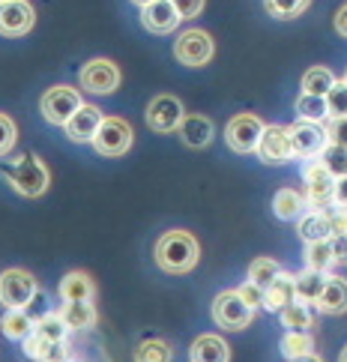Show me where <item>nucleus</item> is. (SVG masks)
I'll return each mask as SVG.
<instances>
[{
    "label": "nucleus",
    "instance_id": "obj_1",
    "mask_svg": "<svg viewBox=\"0 0 347 362\" xmlns=\"http://www.w3.org/2000/svg\"><path fill=\"white\" fill-rule=\"evenodd\" d=\"M153 257H156V267L168 276H186L198 267L201 261V245L198 240L189 234V230H165V234L156 240V249H153Z\"/></svg>",
    "mask_w": 347,
    "mask_h": 362
},
{
    "label": "nucleus",
    "instance_id": "obj_2",
    "mask_svg": "<svg viewBox=\"0 0 347 362\" xmlns=\"http://www.w3.org/2000/svg\"><path fill=\"white\" fill-rule=\"evenodd\" d=\"M4 177L21 198H42L48 192V186H51L48 168H45V162L40 156H36V153H24V156H18L4 171Z\"/></svg>",
    "mask_w": 347,
    "mask_h": 362
},
{
    "label": "nucleus",
    "instance_id": "obj_3",
    "mask_svg": "<svg viewBox=\"0 0 347 362\" xmlns=\"http://www.w3.org/2000/svg\"><path fill=\"white\" fill-rule=\"evenodd\" d=\"M132 141H135V132L123 117H102V123H99V129H96V135H93L90 144H93V150L99 153V156L120 159V156L129 153Z\"/></svg>",
    "mask_w": 347,
    "mask_h": 362
},
{
    "label": "nucleus",
    "instance_id": "obj_4",
    "mask_svg": "<svg viewBox=\"0 0 347 362\" xmlns=\"http://www.w3.org/2000/svg\"><path fill=\"white\" fill-rule=\"evenodd\" d=\"M78 108H81V93H78V87H69V84L48 87L40 99V111L51 126H66V120Z\"/></svg>",
    "mask_w": 347,
    "mask_h": 362
},
{
    "label": "nucleus",
    "instance_id": "obj_5",
    "mask_svg": "<svg viewBox=\"0 0 347 362\" xmlns=\"http://www.w3.org/2000/svg\"><path fill=\"white\" fill-rule=\"evenodd\" d=\"M213 54H216V42L207 30L189 28V30L180 33L177 42H174V57L183 63V66H192V69L207 66L213 60Z\"/></svg>",
    "mask_w": 347,
    "mask_h": 362
},
{
    "label": "nucleus",
    "instance_id": "obj_6",
    "mask_svg": "<svg viewBox=\"0 0 347 362\" xmlns=\"http://www.w3.org/2000/svg\"><path fill=\"white\" fill-rule=\"evenodd\" d=\"M120 66L108 57H93L87 60L81 72H78V84L81 90H87V93H96V96H108L114 93V90L120 87Z\"/></svg>",
    "mask_w": 347,
    "mask_h": 362
},
{
    "label": "nucleus",
    "instance_id": "obj_7",
    "mask_svg": "<svg viewBox=\"0 0 347 362\" xmlns=\"http://www.w3.org/2000/svg\"><path fill=\"white\" fill-rule=\"evenodd\" d=\"M40 291V284H36L33 273H28V269L21 267H9L0 273V305L6 308H24L33 293Z\"/></svg>",
    "mask_w": 347,
    "mask_h": 362
},
{
    "label": "nucleus",
    "instance_id": "obj_8",
    "mask_svg": "<svg viewBox=\"0 0 347 362\" xmlns=\"http://www.w3.org/2000/svg\"><path fill=\"white\" fill-rule=\"evenodd\" d=\"M210 315L213 320L218 323L222 329H230V332H240V329H246L249 323L254 320V312L240 300V293L237 291H222L213 300V308H210Z\"/></svg>",
    "mask_w": 347,
    "mask_h": 362
},
{
    "label": "nucleus",
    "instance_id": "obj_9",
    "mask_svg": "<svg viewBox=\"0 0 347 362\" xmlns=\"http://www.w3.org/2000/svg\"><path fill=\"white\" fill-rule=\"evenodd\" d=\"M261 132H264V120L258 114H237L225 126V141L234 153L246 156V153H254V147H258Z\"/></svg>",
    "mask_w": 347,
    "mask_h": 362
},
{
    "label": "nucleus",
    "instance_id": "obj_10",
    "mask_svg": "<svg viewBox=\"0 0 347 362\" xmlns=\"http://www.w3.org/2000/svg\"><path fill=\"white\" fill-rule=\"evenodd\" d=\"M290 135V150L293 159H317L320 150L329 144V135L324 123H308V120H297L293 126H288Z\"/></svg>",
    "mask_w": 347,
    "mask_h": 362
},
{
    "label": "nucleus",
    "instance_id": "obj_11",
    "mask_svg": "<svg viewBox=\"0 0 347 362\" xmlns=\"http://www.w3.org/2000/svg\"><path fill=\"white\" fill-rule=\"evenodd\" d=\"M183 114H186L183 111V102H180L177 96L159 93V96H153L150 105H147V126L156 135H171V132H177V126H180V120H183Z\"/></svg>",
    "mask_w": 347,
    "mask_h": 362
},
{
    "label": "nucleus",
    "instance_id": "obj_12",
    "mask_svg": "<svg viewBox=\"0 0 347 362\" xmlns=\"http://www.w3.org/2000/svg\"><path fill=\"white\" fill-rule=\"evenodd\" d=\"M33 24H36V9L28 0H4L0 4V36L18 40V36L33 30Z\"/></svg>",
    "mask_w": 347,
    "mask_h": 362
},
{
    "label": "nucleus",
    "instance_id": "obj_13",
    "mask_svg": "<svg viewBox=\"0 0 347 362\" xmlns=\"http://www.w3.org/2000/svg\"><path fill=\"white\" fill-rule=\"evenodd\" d=\"M305 180V204L308 210H320L324 204L332 201V189H336V177H332L317 159H312L302 171Z\"/></svg>",
    "mask_w": 347,
    "mask_h": 362
},
{
    "label": "nucleus",
    "instance_id": "obj_14",
    "mask_svg": "<svg viewBox=\"0 0 347 362\" xmlns=\"http://www.w3.org/2000/svg\"><path fill=\"white\" fill-rule=\"evenodd\" d=\"M254 153L261 156L264 165H285L293 159V150H290V135H288V126H264L261 141Z\"/></svg>",
    "mask_w": 347,
    "mask_h": 362
},
{
    "label": "nucleus",
    "instance_id": "obj_15",
    "mask_svg": "<svg viewBox=\"0 0 347 362\" xmlns=\"http://www.w3.org/2000/svg\"><path fill=\"white\" fill-rule=\"evenodd\" d=\"M180 21L183 18H180V12L174 9L171 0H153V4L141 6V24H144L150 33H156V36L174 33Z\"/></svg>",
    "mask_w": 347,
    "mask_h": 362
},
{
    "label": "nucleus",
    "instance_id": "obj_16",
    "mask_svg": "<svg viewBox=\"0 0 347 362\" xmlns=\"http://www.w3.org/2000/svg\"><path fill=\"white\" fill-rule=\"evenodd\" d=\"M102 114L96 105H87V102H81V108L72 114V117L66 120V138L69 141H75V144H90L93 141V135H96V129H99V123H102Z\"/></svg>",
    "mask_w": 347,
    "mask_h": 362
},
{
    "label": "nucleus",
    "instance_id": "obj_17",
    "mask_svg": "<svg viewBox=\"0 0 347 362\" xmlns=\"http://www.w3.org/2000/svg\"><path fill=\"white\" fill-rule=\"evenodd\" d=\"M314 312L320 315H344L347 312V279L327 276L324 288H320L314 300Z\"/></svg>",
    "mask_w": 347,
    "mask_h": 362
},
{
    "label": "nucleus",
    "instance_id": "obj_18",
    "mask_svg": "<svg viewBox=\"0 0 347 362\" xmlns=\"http://www.w3.org/2000/svg\"><path fill=\"white\" fill-rule=\"evenodd\" d=\"M177 132H180V138H183L186 147L201 150V147H207L210 141H213L216 129H213V120L204 117V114H183V120H180Z\"/></svg>",
    "mask_w": 347,
    "mask_h": 362
},
{
    "label": "nucleus",
    "instance_id": "obj_19",
    "mask_svg": "<svg viewBox=\"0 0 347 362\" xmlns=\"http://www.w3.org/2000/svg\"><path fill=\"white\" fill-rule=\"evenodd\" d=\"M57 293H60L63 303H93L96 284L87 273H81V269H72V273H66L60 279Z\"/></svg>",
    "mask_w": 347,
    "mask_h": 362
},
{
    "label": "nucleus",
    "instance_id": "obj_20",
    "mask_svg": "<svg viewBox=\"0 0 347 362\" xmlns=\"http://www.w3.org/2000/svg\"><path fill=\"white\" fill-rule=\"evenodd\" d=\"M189 359L192 362H230V347L225 344L222 335L204 332L198 335L189 347Z\"/></svg>",
    "mask_w": 347,
    "mask_h": 362
},
{
    "label": "nucleus",
    "instance_id": "obj_21",
    "mask_svg": "<svg viewBox=\"0 0 347 362\" xmlns=\"http://www.w3.org/2000/svg\"><path fill=\"white\" fill-rule=\"evenodd\" d=\"M60 320L66 323L69 332H81V329H93L96 320H99V312L93 303H63L57 308Z\"/></svg>",
    "mask_w": 347,
    "mask_h": 362
},
{
    "label": "nucleus",
    "instance_id": "obj_22",
    "mask_svg": "<svg viewBox=\"0 0 347 362\" xmlns=\"http://www.w3.org/2000/svg\"><path fill=\"white\" fill-rule=\"evenodd\" d=\"M297 296H293V276L290 273H281L273 279L264 288V308H269V312H281L288 303H293Z\"/></svg>",
    "mask_w": 347,
    "mask_h": 362
},
{
    "label": "nucleus",
    "instance_id": "obj_23",
    "mask_svg": "<svg viewBox=\"0 0 347 362\" xmlns=\"http://www.w3.org/2000/svg\"><path fill=\"white\" fill-rule=\"evenodd\" d=\"M308 210L305 198L300 195L297 189H278L273 198V213L281 218V222H297V218Z\"/></svg>",
    "mask_w": 347,
    "mask_h": 362
},
{
    "label": "nucleus",
    "instance_id": "obj_24",
    "mask_svg": "<svg viewBox=\"0 0 347 362\" xmlns=\"http://www.w3.org/2000/svg\"><path fill=\"white\" fill-rule=\"evenodd\" d=\"M278 315H281V327H288L290 332H308L314 327V305H308V303L293 300Z\"/></svg>",
    "mask_w": 347,
    "mask_h": 362
},
{
    "label": "nucleus",
    "instance_id": "obj_25",
    "mask_svg": "<svg viewBox=\"0 0 347 362\" xmlns=\"http://www.w3.org/2000/svg\"><path fill=\"white\" fill-rule=\"evenodd\" d=\"M297 234L305 240V243H320V240H329L332 230L327 225V218L320 210H305L300 218H297Z\"/></svg>",
    "mask_w": 347,
    "mask_h": 362
},
{
    "label": "nucleus",
    "instance_id": "obj_26",
    "mask_svg": "<svg viewBox=\"0 0 347 362\" xmlns=\"http://www.w3.org/2000/svg\"><path fill=\"white\" fill-rule=\"evenodd\" d=\"M329 273H314V269H302V273L293 276V296H297L300 303H308V305H314L317 300V293L320 288H324V281H327Z\"/></svg>",
    "mask_w": 347,
    "mask_h": 362
},
{
    "label": "nucleus",
    "instance_id": "obj_27",
    "mask_svg": "<svg viewBox=\"0 0 347 362\" xmlns=\"http://www.w3.org/2000/svg\"><path fill=\"white\" fill-rule=\"evenodd\" d=\"M0 329H4L6 339L24 341V339H28V335L33 332V320H30V315L24 312V308H6L4 320H0Z\"/></svg>",
    "mask_w": 347,
    "mask_h": 362
},
{
    "label": "nucleus",
    "instance_id": "obj_28",
    "mask_svg": "<svg viewBox=\"0 0 347 362\" xmlns=\"http://www.w3.org/2000/svg\"><path fill=\"white\" fill-rule=\"evenodd\" d=\"M33 335H40L42 341H66L69 329H66V323L60 320L57 312H48L40 320H33Z\"/></svg>",
    "mask_w": 347,
    "mask_h": 362
},
{
    "label": "nucleus",
    "instance_id": "obj_29",
    "mask_svg": "<svg viewBox=\"0 0 347 362\" xmlns=\"http://www.w3.org/2000/svg\"><path fill=\"white\" fill-rule=\"evenodd\" d=\"M174 351L165 339H144L135 347V362H171Z\"/></svg>",
    "mask_w": 347,
    "mask_h": 362
},
{
    "label": "nucleus",
    "instance_id": "obj_30",
    "mask_svg": "<svg viewBox=\"0 0 347 362\" xmlns=\"http://www.w3.org/2000/svg\"><path fill=\"white\" fill-rule=\"evenodd\" d=\"M305 267L314 269V273H329L336 261H332V249H329V240H320V243H308L305 245Z\"/></svg>",
    "mask_w": 347,
    "mask_h": 362
},
{
    "label": "nucleus",
    "instance_id": "obj_31",
    "mask_svg": "<svg viewBox=\"0 0 347 362\" xmlns=\"http://www.w3.org/2000/svg\"><path fill=\"white\" fill-rule=\"evenodd\" d=\"M339 78L332 75V69L327 66H312L302 75V93H312V96H327V90L336 84Z\"/></svg>",
    "mask_w": 347,
    "mask_h": 362
},
{
    "label": "nucleus",
    "instance_id": "obj_32",
    "mask_svg": "<svg viewBox=\"0 0 347 362\" xmlns=\"http://www.w3.org/2000/svg\"><path fill=\"white\" fill-rule=\"evenodd\" d=\"M281 354L285 359H297V356H308L314 354V335L312 332H285V339H281Z\"/></svg>",
    "mask_w": 347,
    "mask_h": 362
},
{
    "label": "nucleus",
    "instance_id": "obj_33",
    "mask_svg": "<svg viewBox=\"0 0 347 362\" xmlns=\"http://www.w3.org/2000/svg\"><path fill=\"white\" fill-rule=\"evenodd\" d=\"M297 117H300V120H308V123H324V120L329 117L324 96L302 93V96L297 99Z\"/></svg>",
    "mask_w": 347,
    "mask_h": 362
},
{
    "label": "nucleus",
    "instance_id": "obj_34",
    "mask_svg": "<svg viewBox=\"0 0 347 362\" xmlns=\"http://www.w3.org/2000/svg\"><path fill=\"white\" fill-rule=\"evenodd\" d=\"M278 273H281V267H278V261H273V257H254V261L249 264V281L258 284L261 291H264Z\"/></svg>",
    "mask_w": 347,
    "mask_h": 362
},
{
    "label": "nucleus",
    "instance_id": "obj_35",
    "mask_svg": "<svg viewBox=\"0 0 347 362\" xmlns=\"http://www.w3.org/2000/svg\"><path fill=\"white\" fill-rule=\"evenodd\" d=\"M317 162L324 165L336 180H339V177H347V150H344V147L327 144L324 150H320V159H317Z\"/></svg>",
    "mask_w": 347,
    "mask_h": 362
},
{
    "label": "nucleus",
    "instance_id": "obj_36",
    "mask_svg": "<svg viewBox=\"0 0 347 362\" xmlns=\"http://www.w3.org/2000/svg\"><path fill=\"white\" fill-rule=\"evenodd\" d=\"M264 6H266V12L273 18L288 21V18L302 16V12L312 6V0H264Z\"/></svg>",
    "mask_w": 347,
    "mask_h": 362
},
{
    "label": "nucleus",
    "instance_id": "obj_37",
    "mask_svg": "<svg viewBox=\"0 0 347 362\" xmlns=\"http://www.w3.org/2000/svg\"><path fill=\"white\" fill-rule=\"evenodd\" d=\"M324 102H327V114H329V117H347V84L336 81L327 90Z\"/></svg>",
    "mask_w": 347,
    "mask_h": 362
},
{
    "label": "nucleus",
    "instance_id": "obj_38",
    "mask_svg": "<svg viewBox=\"0 0 347 362\" xmlns=\"http://www.w3.org/2000/svg\"><path fill=\"white\" fill-rule=\"evenodd\" d=\"M16 141H18V126L9 114L0 111V159H6L12 150H16Z\"/></svg>",
    "mask_w": 347,
    "mask_h": 362
},
{
    "label": "nucleus",
    "instance_id": "obj_39",
    "mask_svg": "<svg viewBox=\"0 0 347 362\" xmlns=\"http://www.w3.org/2000/svg\"><path fill=\"white\" fill-rule=\"evenodd\" d=\"M320 213H324V218H327V225H329L332 234H347V206L329 201V204L320 206Z\"/></svg>",
    "mask_w": 347,
    "mask_h": 362
},
{
    "label": "nucleus",
    "instance_id": "obj_40",
    "mask_svg": "<svg viewBox=\"0 0 347 362\" xmlns=\"http://www.w3.org/2000/svg\"><path fill=\"white\" fill-rule=\"evenodd\" d=\"M69 356H72V354H69V344H66V341H51L36 362H66Z\"/></svg>",
    "mask_w": 347,
    "mask_h": 362
},
{
    "label": "nucleus",
    "instance_id": "obj_41",
    "mask_svg": "<svg viewBox=\"0 0 347 362\" xmlns=\"http://www.w3.org/2000/svg\"><path fill=\"white\" fill-rule=\"evenodd\" d=\"M237 293H240V300L252 308V312H254V308H261V305H264V291L258 288V284L246 281V284H242V288H240Z\"/></svg>",
    "mask_w": 347,
    "mask_h": 362
},
{
    "label": "nucleus",
    "instance_id": "obj_42",
    "mask_svg": "<svg viewBox=\"0 0 347 362\" xmlns=\"http://www.w3.org/2000/svg\"><path fill=\"white\" fill-rule=\"evenodd\" d=\"M327 135H329V144H339L347 150V117H332Z\"/></svg>",
    "mask_w": 347,
    "mask_h": 362
},
{
    "label": "nucleus",
    "instance_id": "obj_43",
    "mask_svg": "<svg viewBox=\"0 0 347 362\" xmlns=\"http://www.w3.org/2000/svg\"><path fill=\"white\" fill-rule=\"evenodd\" d=\"M171 4L180 12V18H198L204 12V4H207V0H171Z\"/></svg>",
    "mask_w": 347,
    "mask_h": 362
},
{
    "label": "nucleus",
    "instance_id": "obj_44",
    "mask_svg": "<svg viewBox=\"0 0 347 362\" xmlns=\"http://www.w3.org/2000/svg\"><path fill=\"white\" fill-rule=\"evenodd\" d=\"M329 249H332V261L347 267V234H332L329 237Z\"/></svg>",
    "mask_w": 347,
    "mask_h": 362
},
{
    "label": "nucleus",
    "instance_id": "obj_45",
    "mask_svg": "<svg viewBox=\"0 0 347 362\" xmlns=\"http://www.w3.org/2000/svg\"><path fill=\"white\" fill-rule=\"evenodd\" d=\"M332 201L347 206V177H339L336 180V189H332Z\"/></svg>",
    "mask_w": 347,
    "mask_h": 362
},
{
    "label": "nucleus",
    "instance_id": "obj_46",
    "mask_svg": "<svg viewBox=\"0 0 347 362\" xmlns=\"http://www.w3.org/2000/svg\"><path fill=\"white\" fill-rule=\"evenodd\" d=\"M336 33L339 36H344V40H347V4L336 12Z\"/></svg>",
    "mask_w": 347,
    "mask_h": 362
},
{
    "label": "nucleus",
    "instance_id": "obj_47",
    "mask_svg": "<svg viewBox=\"0 0 347 362\" xmlns=\"http://www.w3.org/2000/svg\"><path fill=\"white\" fill-rule=\"evenodd\" d=\"M288 362H324L317 354H308V356H297V359H288Z\"/></svg>",
    "mask_w": 347,
    "mask_h": 362
},
{
    "label": "nucleus",
    "instance_id": "obj_48",
    "mask_svg": "<svg viewBox=\"0 0 347 362\" xmlns=\"http://www.w3.org/2000/svg\"><path fill=\"white\" fill-rule=\"evenodd\" d=\"M135 6H147V4H153V0H132Z\"/></svg>",
    "mask_w": 347,
    "mask_h": 362
},
{
    "label": "nucleus",
    "instance_id": "obj_49",
    "mask_svg": "<svg viewBox=\"0 0 347 362\" xmlns=\"http://www.w3.org/2000/svg\"><path fill=\"white\" fill-rule=\"evenodd\" d=\"M339 362H347V347H344V351H341V356H339Z\"/></svg>",
    "mask_w": 347,
    "mask_h": 362
},
{
    "label": "nucleus",
    "instance_id": "obj_50",
    "mask_svg": "<svg viewBox=\"0 0 347 362\" xmlns=\"http://www.w3.org/2000/svg\"><path fill=\"white\" fill-rule=\"evenodd\" d=\"M66 362H81V359H75V356H69V359H66Z\"/></svg>",
    "mask_w": 347,
    "mask_h": 362
},
{
    "label": "nucleus",
    "instance_id": "obj_51",
    "mask_svg": "<svg viewBox=\"0 0 347 362\" xmlns=\"http://www.w3.org/2000/svg\"><path fill=\"white\" fill-rule=\"evenodd\" d=\"M341 81H344V84H347V72H344V78H341Z\"/></svg>",
    "mask_w": 347,
    "mask_h": 362
},
{
    "label": "nucleus",
    "instance_id": "obj_52",
    "mask_svg": "<svg viewBox=\"0 0 347 362\" xmlns=\"http://www.w3.org/2000/svg\"><path fill=\"white\" fill-rule=\"evenodd\" d=\"M0 4H4V0H0Z\"/></svg>",
    "mask_w": 347,
    "mask_h": 362
}]
</instances>
